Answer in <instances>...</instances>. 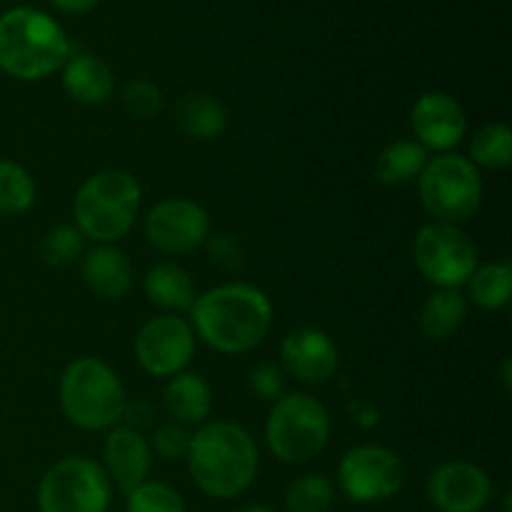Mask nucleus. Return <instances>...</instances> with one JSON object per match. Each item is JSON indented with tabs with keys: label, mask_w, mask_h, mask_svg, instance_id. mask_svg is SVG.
I'll use <instances>...</instances> for the list:
<instances>
[{
	"label": "nucleus",
	"mask_w": 512,
	"mask_h": 512,
	"mask_svg": "<svg viewBox=\"0 0 512 512\" xmlns=\"http://www.w3.org/2000/svg\"><path fill=\"white\" fill-rule=\"evenodd\" d=\"M193 333L218 353L240 355L258 348L273 325V305L260 288L228 283L198 295L190 308Z\"/></svg>",
	"instance_id": "nucleus-1"
},
{
	"label": "nucleus",
	"mask_w": 512,
	"mask_h": 512,
	"mask_svg": "<svg viewBox=\"0 0 512 512\" xmlns=\"http://www.w3.org/2000/svg\"><path fill=\"white\" fill-rule=\"evenodd\" d=\"M188 470L205 495L230 500L243 495L258 475L260 455L253 435L238 423L218 420L190 438Z\"/></svg>",
	"instance_id": "nucleus-2"
},
{
	"label": "nucleus",
	"mask_w": 512,
	"mask_h": 512,
	"mask_svg": "<svg viewBox=\"0 0 512 512\" xmlns=\"http://www.w3.org/2000/svg\"><path fill=\"white\" fill-rule=\"evenodd\" d=\"M70 58L65 30L33 8H13L0 15V70L18 80H43Z\"/></svg>",
	"instance_id": "nucleus-3"
},
{
	"label": "nucleus",
	"mask_w": 512,
	"mask_h": 512,
	"mask_svg": "<svg viewBox=\"0 0 512 512\" xmlns=\"http://www.w3.org/2000/svg\"><path fill=\"white\" fill-rule=\"evenodd\" d=\"M140 185L125 170H100L80 185L73 200L75 228L100 245L125 238L140 213Z\"/></svg>",
	"instance_id": "nucleus-4"
},
{
	"label": "nucleus",
	"mask_w": 512,
	"mask_h": 512,
	"mask_svg": "<svg viewBox=\"0 0 512 512\" xmlns=\"http://www.w3.org/2000/svg\"><path fill=\"white\" fill-rule=\"evenodd\" d=\"M125 390L115 370L98 358H78L60 378V408L83 430H110L123 420Z\"/></svg>",
	"instance_id": "nucleus-5"
},
{
	"label": "nucleus",
	"mask_w": 512,
	"mask_h": 512,
	"mask_svg": "<svg viewBox=\"0 0 512 512\" xmlns=\"http://www.w3.org/2000/svg\"><path fill=\"white\" fill-rule=\"evenodd\" d=\"M265 438L275 458L283 463H310L328 445L330 415L313 395L285 393L270 410Z\"/></svg>",
	"instance_id": "nucleus-6"
},
{
	"label": "nucleus",
	"mask_w": 512,
	"mask_h": 512,
	"mask_svg": "<svg viewBox=\"0 0 512 512\" xmlns=\"http://www.w3.org/2000/svg\"><path fill=\"white\" fill-rule=\"evenodd\" d=\"M420 203L438 223H468L483 203V180L468 158L443 153L428 160L418 178Z\"/></svg>",
	"instance_id": "nucleus-7"
},
{
	"label": "nucleus",
	"mask_w": 512,
	"mask_h": 512,
	"mask_svg": "<svg viewBox=\"0 0 512 512\" xmlns=\"http://www.w3.org/2000/svg\"><path fill=\"white\" fill-rule=\"evenodd\" d=\"M110 480L103 465L83 455L58 460L38 485L40 512H105Z\"/></svg>",
	"instance_id": "nucleus-8"
},
{
	"label": "nucleus",
	"mask_w": 512,
	"mask_h": 512,
	"mask_svg": "<svg viewBox=\"0 0 512 512\" xmlns=\"http://www.w3.org/2000/svg\"><path fill=\"white\" fill-rule=\"evenodd\" d=\"M413 260L430 285L460 290L478 268V248L460 225L433 220L415 235Z\"/></svg>",
	"instance_id": "nucleus-9"
},
{
	"label": "nucleus",
	"mask_w": 512,
	"mask_h": 512,
	"mask_svg": "<svg viewBox=\"0 0 512 512\" xmlns=\"http://www.w3.org/2000/svg\"><path fill=\"white\" fill-rule=\"evenodd\" d=\"M338 483L353 503H380L403 488L405 463L383 445H358L340 460Z\"/></svg>",
	"instance_id": "nucleus-10"
},
{
	"label": "nucleus",
	"mask_w": 512,
	"mask_h": 512,
	"mask_svg": "<svg viewBox=\"0 0 512 512\" xmlns=\"http://www.w3.org/2000/svg\"><path fill=\"white\" fill-rule=\"evenodd\" d=\"M195 353V333L185 318L163 313L150 318L135 335V358L153 378L183 373Z\"/></svg>",
	"instance_id": "nucleus-11"
},
{
	"label": "nucleus",
	"mask_w": 512,
	"mask_h": 512,
	"mask_svg": "<svg viewBox=\"0 0 512 512\" xmlns=\"http://www.w3.org/2000/svg\"><path fill=\"white\" fill-rule=\"evenodd\" d=\"M210 220L198 203L170 198L155 205L145 218V238L158 253L188 255L208 240Z\"/></svg>",
	"instance_id": "nucleus-12"
},
{
	"label": "nucleus",
	"mask_w": 512,
	"mask_h": 512,
	"mask_svg": "<svg viewBox=\"0 0 512 512\" xmlns=\"http://www.w3.org/2000/svg\"><path fill=\"white\" fill-rule=\"evenodd\" d=\"M428 498L440 512H480L493 498V483L478 465L448 460L428 478Z\"/></svg>",
	"instance_id": "nucleus-13"
},
{
	"label": "nucleus",
	"mask_w": 512,
	"mask_h": 512,
	"mask_svg": "<svg viewBox=\"0 0 512 512\" xmlns=\"http://www.w3.org/2000/svg\"><path fill=\"white\" fill-rule=\"evenodd\" d=\"M410 125L425 150L448 153L455 145L463 143L468 133V118L458 100L440 90L423 93L410 110Z\"/></svg>",
	"instance_id": "nucleus-14"
},
{
	"label": "nucleus",
	"mask_w": 512,
	"mask_h": 512,
	"mask_svg": "<svg viewBox=\"0 0 512 512\" xmlns=\"http://www.w3.org/2000/svg\"><path fill=\"white\" fill-rule=\"evenodd\" d=\"M285 373L305 385H323L338 370V348L328 333L315 328H298L280 345Z\"/></svg>",
	"instance_id": "nucleus-15"
},
{
	"label": "nucleus",
	"mask_w": 512,
	"mask_h": 512,
	"mask_svg": "<svg viewBox=\"0 0 512 512\" xmlns=\"http://www.w3.org/2000/svg\"><path fill=\"white\" fill-rule=\"evenodd\" d=\"M103 465L110 483L118 485L125 495L143 485L153 468L150 443L128 425H115L108 430L103 443Z\"/></svg>",
	"instance_id": "nucleus-16"
},
{
	"label": "nucleus",
	"mask_w": 512,
	"mask_h": 512,
	"mask_svg": "<svg viewBox=\"0 0 512 512\" xmlns=\"http://www.w3.org/2000/svg\"><path fill=\"white\" fill-rule=\"evenodd\" d=\"M83 283L103 300H120L133 285V268L115 245H95L83 255Z\"/></svg>",
	"instance_id": "nucleus-17"
},
{
	"label": "nucleus",
	"mask_w": 512,
	"mask_h": 512,
	"mask_svg": "<svg viewBox=\"0 0 512 512\" xmlns=\"http://www.w3.org/2000/svg\"><path fill=\"white\" fill-rule=\"evenodd\" d=\"M163 400L173 423L193 428L208 420L210 408H213V390L200 375L178 373L165 385Z\"/></svg>",
	"instance_id": "nucleus-18"
},
{
	"label": "nucleus",
	"mask_w": 512,
	"mask_h": 512,
	"mask_svg": "<svg viewBox=\"0 0 512 512\" xmlns=\"http://www.w3.org/2000/svg\"><path fill=\"white\" fill-rule=\"evenodd\" d=\"M113 70L108 63L88 53L70 55L63 65V88L73 100L83 105H100L113 93Z\"/></svg>",
	"instance_id": "nucleus-19"
},
{
	"label": "nucleus",
	"mask_w": 512,
	"mask_h": 512,
	"mask_svg": "<svg viewBox=\"0 0 512 512\" xmlns=\"http://www.w3.org/2000/svg\"><path fill=\"white\" fill-rule=\"evenodd\" d=\"M175 123L195 140H215L228 128L225 105L210 93H185L175 103Z\"/></svg>",
	"instance_id": "nucleus-20"
},
{
	"label": "nucleus",
	"mask_w": 512,
	"mask_h": 512,
	"mask_svg": "<svg viewBox=\"0 0 512 512\" xmlns=\"http://www.w3.org/2000/svg\"><path fill=\"white\" fill-rule=\"evenodd\" d=\"M468 318V298L458 288H438L420 308V330L428 340H448Z\"/></svg>",
	"instance_id": "nucleus-21"
},
{
	"label": "nucleus",
	"mask_w": 512,
	"mask_h": 512,
	"mask_svg": "<svg viewBox=\"0 0 512 512\" xmlns=\"http://www.w3.org/2000/svg\"><path fill=\"white\" fill-rule=\"evenodd\" d=\"M145 295L153 305L163 310H190L195 298V283L188 270L175 263H158L148 270L143 280Z\"/></svg>",
	"instance_id": "nucleus-22"
},
{
	"label": "nucleus",
	"mask_w": 512,
	"mask_h": 512,
	"mask_svg": "<svg viewBox=\"0 0 512 512\" xmlns=\"http://www.w3.org/2000/svg\"><path fill=\"white\" fill-rule=\"evenodd\" d=\"M428 150L418 140H395L375 163V178L383 185H405L420 178L428 165Z\"/></svg>",
	"instance_id": "nucleus-23"
},
{
	"label": "nucleus",
	"mask_w": 512,
	"mask_h": 512,
	"mask_svg": "<svg viewBox=\"0 0 512 512\" xmlns=\"http://www.w3.org/2000/svg\"><path fill=\"white\" fill-rule=\"evenodd\" d=\"M468 298L483 310H500L510 303L512 268L508 260L478 265L468 278Z\"/></svg>",
	"instance_id": "nucleus-24"
},
{
	"label": "nucleus",
	"mask_w": 512,
	"mask_h": 512,
	"mask_svg": "<svg viewBox=\"0 0 512 512\" xmlns=\"http://www.w3.org/2000/svg\"><path fill=\"white\" fill-rule=\"evenodd\" d=\"M470 163L488 170H505L512 163V130L505 123H488L473 135Z\"/></svg>",
	"instance_id": "nucleus-25"
},
{
	"label": "nucleus",
	"mask_w": 512,
	"mask_h": 512,
	"mask_svg": "<svg viewBox=\"0 0 512 512\" xmlns=\"http://www.w3.org/2000/svg\"><path fill=\"white\" fill-rule=\"evenodd\" d=\"M35 203V183L28 170L0 160V215H23Z\"/></svg>",
	"instance_id": "nucleus-26"
},
{
	"label": "nucleus",
	"mask_w": 512,
	"mask_h": 512,
	"mask_svg": "<svg viewBox=\"0 0 512 512\" xmlns=\"http://www.w3.org/2000/svg\"><path fill=\"white\" fill-rule=\"evenodd\" d=\"M335 490L325 475H303L285 493V505L290 512H328L333 508Z\"/></svg>",
	"instance_id": "nucleus-27"
},
{
	"label": "nucleus",
	"mask_w": 512,
	"mask_h": 512,
	"mask_svg": "<svg viewBox=\"0 0 512 512\" xmlns=\"http://www.w3.org/2000/svg\"><path fill=\"white\" fill-rule=\"evenodd\" d=\"M85 235L75 225H58L45 233L40 243V255L50 268H68L83 255Z\"/></svg>",
	"instance_id": "nucleus-28"
},
{
	"label": "nucleus",
	"mask_w": 512,
	"mask_h": 512,
	"mask_svg": "<svg viewBox=\"0 0 512 512\" xmlns=\"http://www.w3.org/2000/svg\"><path fill=\"white\" fill-rule=\"evenodd\" d=\"M125 512H185V503L178 490L165 483H150L145 480L128 493Z\"/></svg>",
	"instance_id": "nucleus-29"
},
{
	"label": "nucleus",
	"mask_w": 512,
	"mask_h": 512,
	"mask_svg": "<svg viewBox=\"0 0 512 512\" xmlns=\"http://www.w3.org/2000/svg\"><path fill=\"white\" fill-rule=\"evenodd\" d=\"M123 105L130 115L140 120L155 118L163 110V93L150 80H133L123 90Z\"/></svg>",
	"instance_id": "nucleus-30"
},
{
	"label": "nucleus",
	"mask_w": 512,
	"mask_h": 512,
	"mask_svg": "<svg viewBox=\"0 0 512 512\" xmlns=\"http://www.w3.org/2000/svg\"><path fill=\"white\" fill-rule=\"evenodd\" d=\"M190 448V433L188 428L178 423H165L155 430L153 448L163 460H180L188 455Z\"/></svg>",
	"instance_id": "nucleus-31"
},
{
	"label": "nucleus",
	"mask_w": 512,
	"mask_h": 512,
	"mask_svg": "<svg viewBox=\"0 0 512 512\" xmlns=\"http://www.w3.org/2000/svg\"><path fill=\"white\" fill-rule=\"evenodd\" d=\"M205 243H208L210 263L218 265L220 270H225V273H238L243 268L245 250L235 235H215V238L205 240Z\"/></svg>",
	"instance_id": "nucleus-32"
},
{
	"label": "nucleus",
	"mask_w": 512,
	"mask_h": 512,
	"mask_svg": "<svg viewBox=\"0 0 512 512\" xmlns=\"http://www.w3.org/2000/svg\"><path fill=\"white\" fill-rule=\"evenodd\" d=\"M250 390L260 400H280L285 395V375L278 365L260 363L250 373Z\"/></svg>",
	"instance_id": "nucleus-33"
},
{
	"label": "nucleus",
	"mask_w": 512,
	"mask_h": 512,
	"mask_svg": "<svg viewBox=\"0 0 512 512\" xmlns=\"http://www.w3.org/2000/svg\"><path fill=\"white\" fill-rule=\"evenodd\" d=\"M148 418H153V410H150L148 403H143V400H133V405L125 403V410H123V420L128 423V428L138 430L143 425H148Z\"/></svg>",
	"instance_id": "nucleus-34"
},
{
	"label": "nucleus",
	"mask_w": 512,
	"mask_h": 512,
	"mask_svg": "<svg viewBox=\"0 0 512 512\" xmlns=\"http://www.w3.org/2000/svg\"><path fill=\"white\" fill-rule=\"evenodd\" d=\"M60 13H68V15H83L90 13L100 0H50Z\"/></svg>",
	"instance_id": "nucleus-35"
},
{
	"label": "nucleus",
	"mask_w": 512,
	"mask_h": 512,
	"mask_svg": "<svg viewBox=\"0 0 512 512\" xmlns=\"http://www.w3.org/2000/svg\"><path fill=\"white\" fill-rule=\"evenodd\" d=\"M238 512H275L273 508H268V505H260V503H248L243 505Z\"/></svg>",
	"instance_id": "nucleus-36"
},
{
	"label": "nucleus",
	"mask_w": 512,
	"mask_h": 512,
	"mask_svg": "<svg viewBox=\"0 0 512 512\" xmlns=\"http://www.w3.org/2000/svg\"><path fill=\"white\" fill-rule=\"evenodd\" d=\"M503 383H505V390H510V360H505L503 363Z\"/></svg>",
	"instance_id": "nucleus-37"
}]
</instances>
